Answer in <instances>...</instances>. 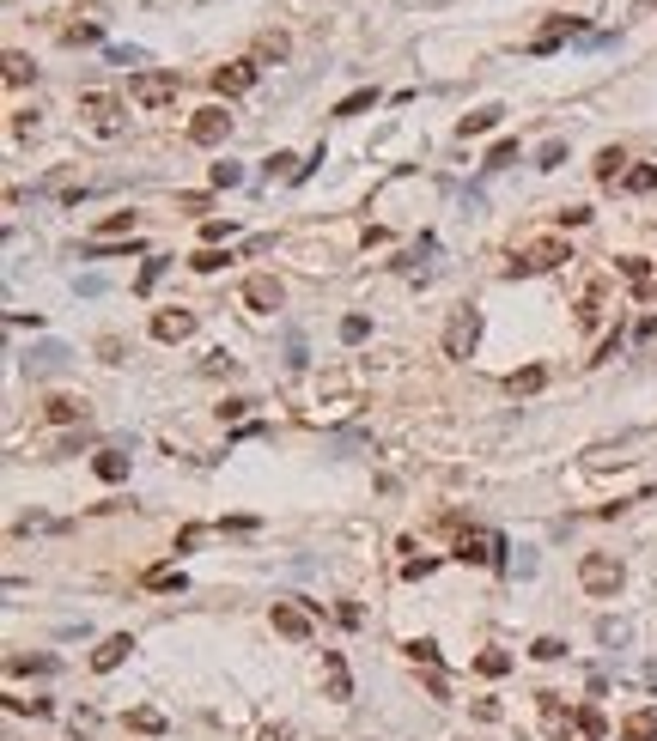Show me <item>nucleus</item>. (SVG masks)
Returning a JSON list of instances; mask_svg holds the SVG:
<instances>
[{"mask_svg":"<svg viewBox=\"0 0 657 741\" xmlns=\"http://www.w3.org/2000/svg\"><path fill=\"white\" fill-rule=\"evenodd\" d=\"M475 669H481L487 680H499V674H512V656H505V650H481V656H475Z\"/></svg>","mask_w":657,"mask_h":741,"instance_id":"28","label":"nucleus"},{"mask_svg":"<svg viewBox=\"0 0 657 741\" xmlns=\"http://www.w3.org/2000/svg\"><path fill=\"white\" fill-rule=\"evenodd\" d=\"M292 55V37L286 31H262L256 37V61H286Z\"/></svg>","mask_w":657,"mask_h":741,"instance_id":"19","label":"nucleus"},{"mask_svg":"<svg viewBox=\"0 0 657 741\" xmlns=\"http://www.w3.org/2000/svg\"><path fill=\"white\" fill-rule=\"evenodd\" d=\"M365 335H372V322H365V316H341V340H347V346H359Z\"/></svg>","mask_w":657,"mask_h":741,"instance_id":"35","label":"nucleus"},{"mask_svg":"<svg viewBox=\"0 0 657 741\" xmlns=\"http://www.w3.org/2000/svg\"><path fill=\"white\" fill-rule=\"evenodd\" d=\"M159 273H165V262H146V268H140V280H135V292H140V298H146V292L159 286Z\"/></svg>","mask_w":657,"mask_h":741,"instance_id":"42","label":"nucleus"},{"mask_svg":"<svg viewBox=\"0 0 657 741\" xmlns=\"http://www.w3.org/2000/svg\"><path fill=\"white\" fill-rule=\"evenodd\" d=\"M268 626H275L286 644H311V607H299V602H275V607H268Z\"/></svg>","mask_w":657,"mask_h":741,"instance_id":"7","label":"nucleus"},{"mask_svg":"<svg viewBox=\"0 0 657 741\" xmlns=\"http://www.w3.org/2000/svg\"><path fill=\"white\" fill-rule=\"evenodd\" d=\"M603 292H609L603 280H590V286H585V298H579V329H596V322H603Z\"/></svg>","mask_w":657,"mask_h":741,"instance_id":"17","label":"nucleus"},{"mask_svg":"<svg viewBox=\"0 0 657 741\" xmlns=\"http://www.w3.org/2000/svg\"><path fill=\"white\" fill-rule=\"evenodd\" d=\"M548 383V365H523V370H512V395H536Z\"/></svg>","mask_w":657,"mask_h":741,"instance_id":"23","label":"nucleus"},{"mask_svg":"<svg viewBox=\"0 0 657 741\" xmlns=\"http://www.w3.org/2000/svg\"><path fill=\"white\" fill-rule=\"evenodd\" d=\"M12 674H55V656H12Z\"/></svg>","mask_w":657,"mask_h":741,"instance_id":"32","label":"nucleus"},{"mask_svg":"<svg viewBox=\"0 0 657 741\" xmlns=\"http://www.w3.org/2000/svg\"><path fill=\"white\" fill-rule=\"evenodd\" d=\"M140 583H146V590H159V596H165V590H183V583H189V577L177 572V566H152V572L140 577Z\"/></svg>","mask_w":657,"mask_h":741,"instance_id":"24","label":"nucleus"},{"mask_svg":"<svg viewBox=\"0 0 657 741\" xmlns=\"http://www.w3.org/2000/svg\"><path fill=\"white\" fill-rule=\"evenodd\" d=\"M512 159H518V140H499V146L487 152V170H505Z\"/></svg>","mask_w":657,"mask_h":741,"instance_id":"38","label":"nucleus"},{"mask_svg":"<svg viewBox=\"0 0 657 741\" xmlns=\"http://www.w3.org/2000/svg\"><path fill=\"white\" fill-rule=\"evenodd\" d=\"M62 37H68V43H98V37H104V31H98V25H68V31H62Z\"/></svg>","mask_w":657,"mask_h":741,"instance_id":"46","label":"nucleus"},{"mask_svg":"<svg viewBox=\"0 0 657 741\" xmlns=\"http://www.w3.org/2000/svg\"><path fill=\"white\" fill-rule=\"evenodd\" d=\"M79 116L92 122V134H122V98H110V92H86L79 98Z\"/></svg>","mask_w":657,"mask_h":741,"instance_id":"4","label":"nucleus"},{"mask_svg":"<svg viewBox=\"0 0 657 741\" xmlns=\"http://www.w3.org/2000/svg\"><path fill=\"white\" fill-rule=\"evenodd\" d=\"M323 693H329L335 705H347V699H353V674H347V656H341V650H323Z\"/></svg>","mask_w":657,"mask_h":741,"instance_id":"9","label":"nucleus"},{"mask_svg":"<svg viewBox=\"0 0 657 741\" xmlns=\"http://www.w3.org/2000/svg\"><path fill=\"white\" fill-rule=\"evenodd\" d=\"M402 650H408V663H426V669H439V644H432V639H408Z\"/></svg>","mask_w":657,"mask_h":741,"instance_id":"29","label":"nucleus"},{"mask_svg":"<svg viewBox=\"0 0 657 741\" xmlns=\"http://www.w3.org/2000/svg\"><path fill=\"white\" fill-rule=\"evenodd\" d=\"M530 656H536V663H560L566 644H560V639H536V644H530Z\"/></svg>","mask_w":657,"mask_h":741,"instance_id":"36","label":"nucleus"},{"mask_svg":"<svg viewBox=\"0 0 657 741\" xmlns=\"http://www.w3.org/2000/svg\"><path fill=\"white\" fill-rule=\"evenodd\" d=\"M243 183V170L232 165V159H226V165H213V189H238Z\"/></svg>","mask_w":657,"mask_h":741,"instance_id":"39","label":"nucleus"},{"mask_svg":"<svg viewBox=\"0 0 657 741\" xmlns=\"http://www.w3.org/2000/svg\"><path fill=\"white\" fill-rule=\"evenodd\" d=\"M68 729H73V736H92V729H98V711H73Z\"/></svg>","mask_w":657,"mask_h":741,"instance_id":"45","label":"nucleus"},{"mask_svg":"<svg viewBox=\"0 0 657 741\" xmlns=\"http://www.w3.org/2000/svg\"><path fill=\"white\" fill-rule=\"evenodd\" d=\"M92 474L116 486V480H128V456H122V450H98V456H92Z\"/></svg>","mask_w":657,"mask_h":741,"instance_id":"18","label":"nucleus"},{"mask_svg":"<svg viewBox=\"0 0 657 741\" xmlns=\"http://www.w3.org/2000/svg\"><path fill=\"white\" fill-rule=\"evenodd\" d=\"M226 262H232V256H219L213 243H208V249H195V256H189V268H195V273H219V268H226Z\"/></svg>","mask_w":657,"mask_h":741,"instance_id":"31","label":"nucleus"},{"mask_svg":"<svg viewBox=\"0 0 657 741\" xmlns=\"http://www.w3.org/2000/svg\"><path fill=\"white\" fill-rule=\"evenodd\" d=\"M621 741H657V705H639L621 717Z\"/></svg>","mask_w":657,"mask_h":741,"instance_id":"15","label":"nucleus"},{"mask_svg":"<svg viewBox=\"0 0 657 741\" xmlns=\"http://www.w3.org/2000/svg\"><path fill=\"white\" fill-rule=\"evenodd\" d=\"M122 353H128L122 335H98V359H104V365H122Z\"/></svg>","mask_w":657,"mask_h":741,"instance_id":"37","label":"nucleus"},{"mask_svg":"<svg viewBox=\"0 0 657 741\" xmlns=\"http://www.w3.org/2000/svg\"><path fill=\"white\" fill-rule=\"evenodd\" d=\"M128 729H140V736H165V711L159 705H135L128 711Z\"/></svg>","mask_w":657,"mask_h":741,"instance_id":"22","label":"nucleus"},{"mask_svg":"<svg viewBox=\"0 0 657 741\" xmlns=\"http://www.w3.org/2000/svg\"><path fill=\"white\" fill-rule=\"evenodd\" d=\"M177 86H183L177 68H140L135 79H128V98H135L140 110H165V103L177 98Z\"/></svg>","mask_w":657,"mask_h":741,"instance_id":"2","label":"nucleus"},{"mask_svg":"<svg viewBox=\"0 0 657 741\" xmlns=\"http://www.w3.org/2000/svg\"><path fill=\"white\" fill-rule=\"evenodd\" d=\"M475 340H481V310H450V329H445V353L450 359H469L475 353Z\"/></svg>","mask_w":657,"mask_h":741,"instance_id":"5","label":"nucleus"},{"mask_svg":"<svg viewBox=\"0 0 657 741\" xmlns=\"http://www.w3.org/2000/svg\"><path fill=\"white\" fill-rule=\"evenodd\" d=\"M499 547H505L499 535H463L456 541V559L463 566H499Z\"/></svg>","mask_w":657,"mask_h":741,"instance_id":"12","label":"nucleus"},{"mask_svg":"<svg viewBox=\"0 0 657 741\" xmlns=\"http://www.w3.org/2000/svg\"><path fill=\"white\" fill-rule=\"evenodd\" d=\"M6 711H12V717H25V711H31V717H49V699H6Z\"/></svg>","mask_w":657,"mask_h":741,"instance_id":"40","label":"nucleus"},{"mask_svg":"<svg viewBox=\"0 0 657 741\" xmlns=\"http://www.w3.org/2000/svg\"><path fill=\"white\" fill-rule=\"evenodd\" d=\"M596 639H603V644H621V639H627V626H615V620H603V626H596Z\"/></svg>","mask_w":657,"mask_h":741,"instance_id":"48","label":"nucleus"},{"mask_svg":"<svg viewBox=\"0 0 657 741\" xmlns=\"http://www.w3.org/2000/svg\"><path fill=\"white\" fill-rule=\"evenodd\" d=\"M201 237H208V243H219V237H232V219H208V225H201Z\"/></svg>","mask_w":657,"mask_h":741,"instance_id":"47","label":"nucleus"},{"mask_svg":"<svg viewBox=\"0 0 657 741\" xmlns=\"http://www.w3.org/2000/svg\"><path fill=\"white\" fill-rule=\"evenodd\" d=\"M256 86V61H226V68H213V92L219 98H238Z\"/></svg>","mask_w":657,"mask_h":741,"instance_id":"11","label":"nucleus"},{"mask_svg":"<svg viewBox=\"0 0 657 741\" xmlns=\"http://www.w3.org/2000/svg\"><path fill=\"white\" fill-rule=\"evenodd\" d=\"M536 165H542V170H560V165H566V140H548V146L536 152Z\"/></svg>","mask_w":657,"mask_h":741,"instance_id":"33","label":"nucleus"},{"mask_svg":"<svg viewBox=\"0 0 657 741\" xmlns=\"http://www.w3.org/2000/svg\"><path fill=\"white\" fill-rule=\"evenodd\" d=\"M31 79H37L31 55H19V49H12V55H6V86H12V92H19V86H31Z\"/></svg>","mask_w":657,"mask_h":741,"instance_id":"26","label":"nucleus"},{"mask_svg":"<svg viewBox=\"0 0 657 741\" xmlns=\"http://www.w3.org/2000/svg\"><path fill=\"white\" fill-rule=\"evenodd\" d=\"M49 419H55V426H79V419H86V402H79V395H49Z\"/></svg>","mask_w":657,"mask_h":741,"instance_id":"21","label":"nucleus"},{"mask_svg":"<svg viewBox=\"0 0 657 741\" xmlns=\"http://www.w3.org/2000/svg\"><path fill=\"white\" fill-rule=\"evenodd\" d=\"M226 134H232V110H226V103H201V110L189 116V140H195V146H219Z\"/></svg>","mask_w":657,"mask_h":741,"instance_id":"6","label":"nucleus"},{"mask_svg":"<svg viewBox=\"0 0 657 741\" xmlns=\"http://www.w3.org/2000/svg\"><path fill=\"white\" fill-rule=\"evenodd\" d=\"M579 729H585V741H603V729H609L603 705H579Z\"/></svg>","mask_w":657,"mask_h":741,"instance_id":"27","label":"nucleus"},{"mask_svg":"<svg viewBox=\"0 0 657 741\" xmlns=\"http://www.w3.org/2000/svg\"><path fill=\"white\" fill-rule=\"evenodd\" d=\"M37 128H43V122H37V110H19V116H12V140L37 134Z\"/></svg>","mask_w":657,"mask_h":741,"instance_id":"41","label":"nucleus"},{"mask_svg":"<svg viewBox=\"0 0 657 741\" xmlns=\"http://www.w3.org/2000/svg\"><path fill=\"white\" fill-rule=\"evenodd\" d=\"M536 711H542V729H548V736H566V729H579V711L566 705L560 693H536Z\"/></svg>","mask_w":657,"mask_h":741,"instance_id":"10","label":"nucleus"},{"mask_svg":"<svg viewBox=\"0 0 657 741\" xmlns=\"http://www.w3.org/2000/svg\"><path fill=\"white\" fill-rule=\"evenodd\" d=\"M579 583H585V596H615L627 583V566L615 553H585L579 559Z\"/></svg>","mask_w":657,"mask_h":741,"instance_id":"3","label":"nucleus"},{"mask_svg":"<svg viewBox=\"0 0 657 741\" xmlns=\"http://www.w3.org/2000/svg\"><path fill=\"white\" fill-rule=\"evenodd\" d=\"M499 116H505L499 103H481V110H469V116L456 122V134H463V140H475V134H487V128H499Z\"/></svg>","mask_w":657,"mask_h":741,"instance_id":"16","label":"nucleus"},{"mask_svg":"<svg viewBox=\"0 0 657 741\" xmlns=\"http://www.w3.org/2000/svg\"><path fill=\"white\" fill-rule=\"evenodd\" d=\"M627 176V152L621 146H603V152H596V183H621Z\"/></svg>","mask_w":657,"mask_h":741,"instance_id":"20","label":"nucleus"},{"mask_svg":"<svg viewBox=\"0 0 657 741\" xmlns=\"http://www.w3.org/2000/svg\"><path fill=\"white\" fill-rule=\"evenodd\" d=\"M560 262H572V243H566V237H536V243L512 249L505 273H512V280H523V273H548V268H560Z\"/></svg>","mask_w":657,"mask_h":741,"instance_id":"1","label":"nucleus"},{"mask_svg":"<svg viewBox=\"0 0 657 741\" xmlns=\"http://www.w3.org/2000/svg\"><path fill=\"white\" fill-rule=\"evenodd\" d=\"M128 656H135V639H128V632H110V639L98 644V650H92V669H98V674H110V669H122Z\"/></svg>","mask_w":657,"mask_h":741,"instance_id":"14","label":"nucleus"},{"mask_svg":"<svg viewBox=\"0 0 657 741\" xmlns=\"http://www.w3.org/2000/svg\"><path fill=\"white\" fill-rule=\"evenodd\" d=\"M621 273H627V280H633V286H645V280H652V262H639V256H627V262H621Z\"/></svg>","mask_w":657,"mask_h":741,"instance_id":"43","label":"nucleus"},{"mask_svg":"<svg viewBox=\"0 0 657 741\" xmlns=\"http://www.w3.org/2000/svg\"><path fill=\"white\" fill-rule=\"evenodd\" d=\"M621 189H627V195H652V189H657V165H633L621 176Z\"/></svg>","mask_w":657,"mask_h":741,"instance_id":"25","label":"nucleus"},{"mask_svg":"<svg viewBox=\"0 0 657 741\" xmlns=\"http://www.w3.org/2000/svg\"><path fill=\"white\" fill-rule=\"evenodd\" d=\"M189 335H195V316H189V310H159V316H152V340L177 346V340H189Z\"/></svg>","mask_w":657,"mask_h":741,"instance_id":"13","label":"nucleus"},{"mask_svg":"<svg viewBox=\"0 0 657 741\" xmlns=\"http://www.w3.org/2000/svg\"><path fill=\"white\" fill-rule=\"evenodd\" d=\"M243 304L268 316V310H280V304H286V286H280L275 273H250V280H243Z\"/></svg>","mask_w":657,"mask_h":741,"instance_id":"8","label":"nucleus"},{"mask_svg":"<svg viewBox=\"0 0 657 741\" xmlns=\"http://www.w3.org/2000/svg\"><path fill=\"white\" fill-rule=\"evenodd\" d=\"M232 370H238L232 353H208V377H232Z\"/></svg>","mask_w":657,"mask_h":741,"instance_id":"44","label":"nucleus"},{"mask_svg":"<svg viewBox=\"0 0 657 741\" xmlns=\"http://www.w3.org/2000/svg\"><path fill=\"white\" fill-rule=\"evenodd\" d=\"M372 103H378V92L365 86V92H353V98H341V103H335V116H365Z\"/></svg>","mask_w":657,"mask_h":741,"instance_id":"30","label":"nucleus"},{"mask_svg":"<svg viewBox=\"0 0 657 741\" xmlns=\"http://www.w3.org/2000/svg\"><path fill=\"white\" fill-rule=\"evenodd\" d=\"M256 741H292V729H286V723H268V729H262Z\"/></svg>","mask_w":657,"mask_h":741,"instance_id":"49","label":"nucleus"},{"mask_svg":"<svg viewBox=\"0 0 657 741\" xmlns=\"http://www.w3.org/2000/svg\"><path fill=\"white\" fill-rule=\"evenodd\" d=\"M122 232H135V213H110L104 225H98V237H104V243H110V237H122Z\"/></svg>","mask_w":657,"mask_h":741,"instance_id":"34","label":"nucleus"}]
</instances>
